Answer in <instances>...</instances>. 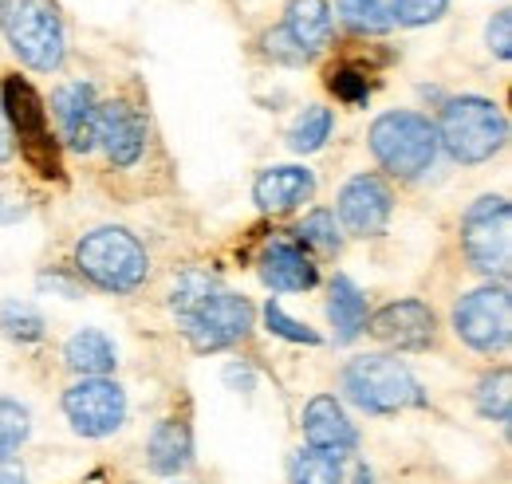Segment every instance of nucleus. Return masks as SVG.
I'll return each instance as SVG.
<instances>
[{"label": "nucleus", "instance_id": "nucleus-1", "mask_svg": "<svg viewBox=\"0 0 512 484\" xmlns=\"http://www.w3.org/2000/svg\"><path fill=\"white\" fill-rule=\"evenodd\" d=\"M170 311H174L182 335L190 339V347L201 351V355L241 343L249 335V327H253L249 300L229 292V288H221L205 272L178 276V284L170 288Z\"/></svg>", "mask_w": 512, "mask_h": 484}, {"label": "nucleus", "instance_id": "nucleus-2", "mask_svg": "<svg viewBox=\"0 0 512 484\" xmlns=\"http://www.w3.org/2000/svg\"><path fill=\"white\" fill-rule=\"evenodd\" d=\"M509 138V119L493 99L481 95H461L449 99L438 126V146H446L449 158L461 166L489 162Z\"/></svg>", "mask_w": 512, "mask_h": 484}, {"label": "nucleus", "instance_id": "nucleus-3", "mask_svg": "<svg viewBox=\"0 0 512 484\" xmlns=\"http://www.w3.org/2000/svg\"><path fill=\"white\" fill-rule=\"evenodd\" d=\"M343 394L367 414H402L426 406V390L414 370L386 355H363L343 366Z\"/></svg>", "mask_w": 512, "mask_h": 484}, {"label": "nucleus", "instance_id": "nucleus-4", "mask_svg": "<svg viewBox=\"0 0 512 484\" xmlns=\"http://www.w3.org/2000/svg\"><path fill=\"white\" fill-rule=\"evenodd\" d=\"M75 268L103 292H134L146 280L150 260L146 248L134 241V233L103 225L75 244Z\"/></svg>", "mask_w": 512, "mask_h": 484}, {"label": "nucleus", "instance_id": "nucleus-5", "mask_svg": "<svg viewBox=\"0 0 512 484\" xmlns=\"http://www.w3.org/2000/svg\"><path fill=\"white\" fill-rule=\"evenodd\" d=\"M0 24L8 32V48L24 67L56 71L64 63L67 36L56 0H8V12Z\"/></svg>", "mask_w": 512, "mask_h": 484}, {"label": "nucleus", "instance_id": "nucleus-6", "mask_svg": "<svg viewBox=\"0 0 512 484\" xmlns=\"http://www.w3.org/2000/svg\"><path fill=\"white\" fill-rule=\"evenodd\" d=\"M371 154L386 174L418 178L438 158V126L418 111H390L371 126Z\"/></svg>", "mask_w": 512, "mask_h": 484}, {"label": "nucleus", "instance_id": "nucleus-7", "mask_svg": "<svg viewBox=\"0 0 512 484\" xmlns=\"http://www.w3.org/2000/svg\"><path fill=\"white\" fill-rule=\"evenodd\" d=\"M0 107H4V119L8 126H16L20 134V154L24 162L40 174V178H60V146L52 138V126H48V107L44 99L36 95V87L24 79V75H8L4 87H0Z\"/></svg>", "mask_w": 512, "mask_h": 484}, {"label": "nucleus", "instance_id": "nucleus-8", "mask_svg": "<svg viewBox=\"0 0 512 484\" xmlns=\"http://www.w3.org/2000/svg\"><path fill=\"white\" fill-rule=\"evenodd\" d=\"M461 248L469 264L485 276H509L512 209L505 197H481L461 217Z\"/></svg>", "mask_w": 512, "mask_h": 484}, {"label": "nucleus", "instance_id": "nucleus-9", "mask_svg": "<svg viewBox=\"0 0 512 484\" xmlns=\"http://www.w3.org/2000/svg\"><path fill=\"white\" fill-rule=\"evenodd\" d=\"M453 331L461 343H469L473 351H505L512 339V300L505 284H489L477 288L469 296H461L453 307Z\"/></svg>", "mask_w": 512, "mask_h": 484}, {"label": "nucleus", "instance_id": "nucleus-10", "mask_svg": "<svg viewBox=\"0 0 512 484\" xmlns=\"http://www.w3.org/2000/svg\"><path fill=\"white\" fill-rule=\"evenodd\" d=\"M64 414L83 437H111L127 422V394L111 378H83L64 394Z\"/></svg>", "mask_w": 512, "mask_h": 484}, {"label": "nucleus", "instance_id": "nucleus-11", "mask_svg": "<svg viewBox=\"0 0 512 484\" xmlns=\"http://www.w3.org/2000/svg\"><path fill=\"white\" fill-rule=\"evenodd\" d=\"M394 193L379 174H355L339 189V221L351 237H379L390 225Z\"/></svg>", "mask_w": 512, "mask_h": 484}, {"label": "nucleus", "instance_id": "nucleus-12", "mask_svg": "<svg viewBox=\"0 0 512 484\" xmlns=\"http://www.w3.org/2000/svg\"><path fill=\"white\" fill-rule=\"evenodd\" d=\"M434 327H438V319L422 300L386 303L383 311H375L371 323H367V331L394 351H426L434 343Z\"/></svg>", "mask_w": 512, "mask_h": 484}, {"label": "nucleus", "instance_id": "nucleus-13", "mask_svg": "<svg viewBox=\"0 0 512 484\" xmlns=\"http://www.w3.org/2000/svg\"><path fill=\"white\" fill-rule=\"evenodd\" d=\"M95 146H103L115 166H134L142 158V150H146V119L123 99L99 103V111H95Z\"/></svg>", "mask_w": 512, "mask_h": 484}, {"label": "nucleus", "instance_id": "nucleus-14", "mask_svg": "<svg viewBox=\"0 0 512 484\" xmlns=\"http://www.w3.org/2000/svg\"><path fill=\"white\" fill-rule=\"evenodd\" d=\"M304 437H308V449H323V453H355L359 445V433L351 418L343 414V406L331 398V394H316L308 406H304Z\"/></svg>", "mask_w": 512, "mask_h": 484}, {"label": "nucleus", "instance_id": "nucleus-15", "mask_svg": "<svg viewBox=\"0 0 512 484\" xmlns=\"http://www.w3.org/2000/svg\"><path fill=\"white\" fill-rule=\"evenodd\" d=\"M260 280L272 292H312L320 272L296 241H272L260 252Z\"/></svg>", "mask_w": 512, "mask_h": 484}, {"label": "nucleus", "instance_id": "nucleus-16", "mask_svg": "<svg viewBox=\"0 0 512 484\" xmlns=\"http://www.w3.org/2000/svg\"><path fill=\"white\" fill-rule=\"evenodd\" d=\"M52 111L60 119L67 146L87 154L95 150V111H99V99H95V87L91 83H64L56 95H52Z\"/></svg>", "mask_w": 512, "mask_h": 484}, {"label": "nucleus", "instance_id": "nucleus-17", "mask_svg": "<svg viewBox=\"0 0 512 484\" xmlns=\"http://www.w3.org/2000/svg\"><path fill=\"white\" fill-rule=\"evenodd\" d=\"M316 193V178L312 170L304 166H276V170H264L256 178V205L264 213H292L296 205H304L308 197Z\"/></svg>", "mask_w": 512, "mask_h": 484}, {"label": "nucleus", "instance_id": "nucleus-18", "mask_svg": "<svg viewBox=\"0 0 512 484\" xmlns=\"http://www.w3.org/2000/svg\"><path fill=\"white\" fill-rule=\"evenodd\" d=\"M331 28H335V20H331V4L327 0H292L288 4V20H284L280 32L308 60V56H316L331 44Z\"/></svg>", "mask_w": 512, "mask_h": 484}, {"label": "nucleus", "instance_id": "nucleus-19", "mask_svg": "<svg viewBox=\"0 0 512 484\" xmlns=\"http://www.w3.org/2000/svg\"><path fill=\"white\" fill-rule=\"evenodd\" d=\"M146 461L158 477H178L186 473L193 461V441L190 429L182 422H158L150 433V445H146Z\"/></svg>", "mask_w": 512, "mask_h": 484}, {"label": "nucleus", "instance_id": "nucleus-20", "mask_svg": "<svg viewBox=\"0 0 512 484\" xmlns=\"http://www.w3.org/2000/svg\"><path fill=\"white\" fill-rule=\"evenodd\" d=\"M327 319L335 327V343H355L367 331V300H363V292L347 276H335L331 280Z\"/></svg>", "mask_w": 512, "mask_h": 484}, {"label": "nucleus", "instance_id": "nucleus-21", "mask_svg": "<svg viewBox=\"0 0 512 484\" xmlns=\"http://www.w3.org/2000/svg\"><path fill=\"white\" fill-rule=\"evenodd\" d=\"M64 359H67V366H71L75 374H83V378H107V374L115 370V363H119L115 343H111L103 331H95V327H83V331H75V335L67 339Z\"/></svg>", "mask_w": 512, "mask_h": 484}, {"label": "nucleus", "instance_id": "nucleus-22", "mask_svg": "<svg viewBox=\"0 0 512 484\" xmlns=\"http://www.w3.org/2000/svg\"><path fill=\"white\" fill-rule=\"evenodd\" d=\"M292 484H371V473H367L363 465H355V469L347 473L339 453L300 449V453L292 457Z\"/></svg>", "mask_w": 512, "mask_h": 484}, {"label": "nucleus", "instance_id": "nucleus-23", "mask_svg": "<svg viewBox=\"0 0 512 484\" xmlns=\"http://www.w3.org/2000/svg\"><path fill=\"white\" fill-rule=\"evenodd\" d=\"M339 16L359 36H383V32L394 28L390 0H339Z\"/></svg>", "mask_w": 512, "mask_h": 484}, {"label": "nucleus", "instance_id": "nucleus-24", "mask_svg": "<svg viewBox=\"0 0 512 484\" xmlns=\"http://www.w3.org/2000/svg\"><path fill=\"white\" fill-rule=\"evenodd\" d=\"M331 111L327 107H304V115L292 122V130H288V146L296 150V154H316L323 142L331 138Z\"/></svg>", "mask_w": 512, "mask_h": 484}, {"label": "nucleus", "instance_id": "nucleus-25", "mask_svg": "<svg viewBox=\"0 0 512 484\" xmlns=\"http://www.w3.org/2000/svg\"><path fill=\"white\" fill-rule=\"evenodd\" d=\"M512 374L509 366H501V370H493V374H485L481 378V386H477V410H481V418H489V422H509V410H512Z\"/></svg>", "mask_w": 512, "mask_h": 484}, {"label": "nucleus", "instance_id": "nucleus-26", "mask_svg": "<svg viewBox=\"0 0 512 484\" xmlns=\"http://www.w3.org/2000/svg\"><path fill=\"white\" fill-rule=\"evenodd\" d=\"M28 433H32L28 410L20 402H12V398H0V469L20 453V445L28 441Z\"/></svg>", "mask_w": 512, "mask_h": 484}, {"label": "nucleus", "instance_id": "nucleus-27", "mask_svg": "<svg viewBox=\"0 0 512 484\" xmlns=\"http://www.w3.org/2000/svg\"><path fill=\"white\" fill-rule=\"evenodd\" d=\"M0 327H4V335L20 339V343H36V339H44V315H40L32 303L8 300L4 307H0Z\"/></svg>", "mask_w": 512, "mask_h": 484}, {"label": "nucleus", "instance_id": "nucleus-28", "mask_svg": "<svg viewBox=\"0 0 512 484\" xmlns=\"http://www.w3.org/2000/svg\"><path fill=\"white\" fill-rule=\"evenodd\" d=\"M296 237L304 244H312V248H320V252H339V244H343V237H339V225H335V213H327V209H312L308 217H304V225L296 229Z\"/></svg>", "mask_w": 512, "mask_h": 484}, {"label": "nucleus", "instance_id": "nucleus-29", "mask_svg": "<svg viewBox=\"0 0 512 484\" xmlns=\"http://www.w3.org/2000/svg\"><path fill=\"white\" fill-rule=\"evenodd\" d=\"M327 87H331V95L343 99L347 107H367V99H371V83H367V75L355 71V67H331V71H327Z\"/></svg>", "mask_w": 512, "mask_h": 484}, {"label": "nucleus", "instance_id": "nucleus-30", "mask_svg": "<svg viewBox=\"0 0 512 484\" xmlns=\"http://www.w3.org/2000/svg\"><path fill=\"white\" fill-rule=\"evenodd\" d=\"M449 8V0H390V20L402 28H422L442 20Z\"/></svg>", "mask_w": 512, "mask_h": 484}, {"label": "nucleus", "instance_id": "nucleus-31", "mask_svg": "<svg viewBox=\"0 0 512 484\" xmlns=\"http://www.w3.org/2000/svg\"><path fill=\"white\" fill-rule=\"evenodd\" d=\"M264 327H268L272 335L288 339V343H308V347H316V343H320V335H316L308 323H300V319L284 315V307H280L276 300L264 303Z\"/></svg>", "mask_w": 512, "mask_h": 484}, {"label": "nucleus", "instance_id": "nucleus-32", "mask_svg": "<svg viewBox=\"0 0 512 484\" xmlns=\"http://www.w3.org/2000/svg\"><path fill=\"white\" fill-rule=\"evenodd\" d=\"M489 48H493L497 60H509L512 56V8H501L489 20Z\"/></svg>", "mask_w": 512, "mask_h": 484}, {"label": "nucleus", "instance_id": "nucleus-33", "mask_svg": "<svg viewBox=\"0 0 512 484\" xmlns=\"http://www.w3.org/2000/svg\"><path fill=\"white\" fill-rule=\"evenodd\" d=\"M12 158V130H8V119H4V107H0V166Z\"/></svg>", "mask_w": 512, "mask_h": 484}, {"label": "nucleus", "instance_id": "nucleus-34", "mask_svg": "<svg viewBox=\"0 0 512 484\" xmlns=\"http://www.w3.org/2000/svg\"><path fill=\"white\" fill-rule=\"evenodd\" d=\"M4 201H8V197H0V221H16V217H24V205H16V201L4 205Z\"/></svg>", "mask_w": 512, "mask_h": 484}, {"label": "nucleus", "instance_id": "nucleus-35", "mask_svg": "<svg viewBox=\"0 0 512 484\" xmlns=\"http://www.w3.org/2000/svg\"><path fill=\"white\" fill-rule=\"evenodd\" d=\"M0 484H24L20 473H8V469H0Z\"/></svg>", "mask_w": 512, "mask_h": 484}, {"label": "nucleus", "instance_id": "nucleus-36", "mask_svg": "<svg viewBox=\"0 0 512 484\" xmlns=\"http://www.w3.org/2000/svg\"><path fill=\"white\" fill-rule=\"evenodd\" d=\"M4 12H8V0H0V20H4Z\"/></svg>", "mask_w": 512, "mask_h": 484}]
</instances>
